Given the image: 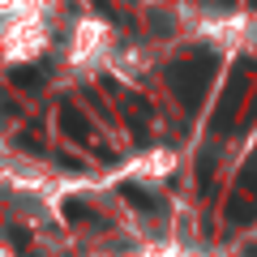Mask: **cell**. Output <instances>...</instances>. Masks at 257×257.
<instances>
[{"label": "cell", "mask_w": 257, "mask_h": 257, "mask_svg": "<svg viewBox=\"0 0 257 257\" xmlns=\"http://www.w3.org/2000/svg\"><path fill=\"white\" fill-rule=\"evenodd\" d=\"M13 82H18V86H43V73H39V69H13Z\"/></svg>", "instance_id": "52a82bcc"}, {"label": "cell", "mask_w": 257, "mask_h": 257, "mask_svg": "<svg viewBox=\"0 0 257 257\" xmlns=\"http://www.w3.org/2000/svg\"><path fill=\"white\" fill-rule=\"evenodd\" d=\"M210 172H214V150H202V159H197V184H202V193L210 189Z\"/></svg>", "instance_id": "5b68a950"}, {"label": "cell", "mask_w": 257, "mask_h": 257, "mask_svg": "<svg viewBox=\"0 0 257 257\" xmlns=\"http://www.w3.org/2000/svg\"><path fill=\"white\" fill-rule=\"evenodd\" d=\"M253 219H257V193L248 197V189H236V197L227 202V223H236V227H248Z\"/></svg>", "instance_id": "277c9868"}, {"label": "cell", "mask_w": 257, "mask_h": 257, "mask_svg": "<svg viewBox=\"0 0 257 257\" xmlns=\"http://www.w3.org/2000/svg\"><path fill=\"white\" fill-rule=\"evenodd\" d=\"M124 197H128L133 206H138V210H163L159 202H150V197H146V193L138 189V184H124Z\"/></svg>", "instance_id": "8992f818"}, {"label": "cell", "mask_w": 257, "mask_h": 257, "mask_svg": "<svg viewBox=\"0 0 257 257\" xmlns=\"http://www.w3.org/2000/svg\"><path fill=\"white\" fill-rule=\"evenodd\" d=\"M64 219H69V223H77V219H90V210H86V206H77V202H64Z\"/></svg>", "instance_id": "ba28073f"}, {"label": "cell", "mask_w": 257, "mask_h": 257, "mask_svg": "<svg viewBox=\"0 0 257 257\" xmlns=\"http://www.w3.org/2000/svg\"><path fill=\"white\" fill-rule=\"evenodd\" d=\"M60 128H64V138L69 142H82V146H94V133H90V120L77 111V103L64 99L60 103Z\"/></svg>", "instance_id": "3957f363"}, {"label": "cell", "mask_w": 257, "mask_h": 257, "mask_svg": "<svg viewBox=\"0 0 257 257\" xmlns=\"http://www.w3.org/2000/svg\"><path fill=\"white\" fill-rule=\"evenodd\" d=\"M244 90H248V56H240L236 69H231V77H227V86H223L219 107H214V116H210V133H231L236 111H240V103H244Z\"/></svg>", "instance_id": "7a4b0ae2"}, {"label": "cell", "mask_w": 257, "mask_h": 257, "mask_svg": "<svg viewBox=\"0 0 257 257\" xmlns=\"http://www.w3.org/2000/svg\"><path fill=\"white\" fill-rule=\"evenodd\" d=\"M214 69H219V56L210 52V47H197L193 56H180V60L167 69V86H172V94L184 103V107H197L206 94V86H210Z\"/></svg>", "instance_id": "6da1fadb"}]
</instances>
